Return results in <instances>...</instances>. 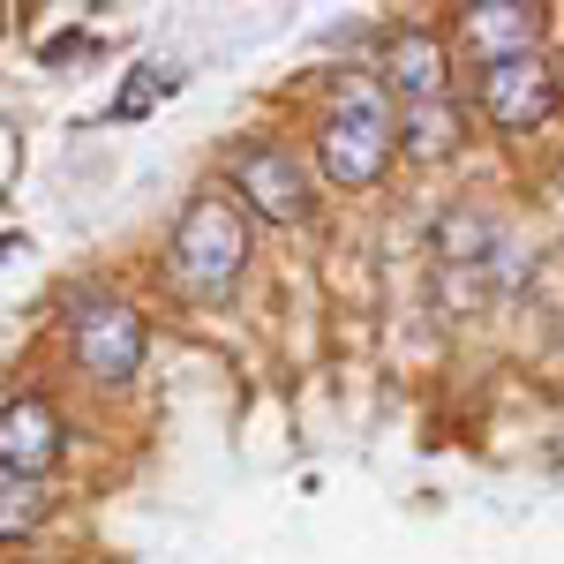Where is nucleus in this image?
Returning <instances> with one entry per match:
<instances>
[{"label":"nucleus","instance_id":"obj_1","mask_svg":"<svg viewBox=\"0 0 564 564\" xmlns=\"http://www.w3.org/2000/svg\"><path fill=\"white\" fill-rule=\"evenodd\" d=\"M391 159H399V106H391V90L339 76L332 113L316 121V174L332 188H369V181H384Z\"/></svg>","mask_w":564,"mask_h":564},{"label":"nucleus","instance_id":"obj_2","mask_svg":"<svg viewBox=\"0 0 564 564\" xmlns=\"http://www.w3.org/2000/svg\"><path fill=\"white\" fill-rule=\"evenodd\" d=\"M166 263H174V286H181V294L218 302V294L249 271V212H241L226 188L188 196L181 218H174V241H166Z\"/></svg>","mask_w":564,"mask_h":564},{"label":"nucleus","instance_id":"obj_3","mask_svg":"<svg viewBox=\"0 0 564 564\" xmlns=\"http://www.w3.org/2000/svg\"><path fill=\"white\" fill-rule=\"evenodd\" d=\"M226 188H234V204L249 218H263V226H302L308 204H316L302 151H294L286 135H241V143L226 151Z\"/></svg>","mask_w":564,"mask_h":564},{"label":"nucleus","instance_id":"obj_4","mask_svg":"<svg viewBox=\"0 0 564 564\" xmlns=\"http://www.w3.org/2000/svg\"><path fill=\"white\" fill-rule=\"evenodd\" d=\"M143 347H151V332L129 302H113V294L68 302V354H76V369L90 384H129L143 369Z\"/></svg>","mask_w":564,"mask_h":564},{"label":"nucleus","instance_id":"obj_5","mask_svg":"<svg viewBox=\"0 0 564 564\" xmlns=\"http://www.w3.org/2000/svg\"><path fill=\"white\" fill-rule=\"evenodd\" d=\"M475 98H481V113H489V129L527 135V129H542V121L557 113V68H550L542 53L489 61V68L475 76Z\"/></svg>","mask_w":564,"mask_h":564},{"label":"nucleus","instance_id":"obj_6","mask_svg":"<svg viewBox=\"0 0 564 564\" xmlns=\"http://www.w3.org/2000/svg\"><path fill=\"white\" fill-rule=\"evenodd\" d=\"M61 414L45 406L39 391H15L0 399V475H23V481H45L61 467Z\"/></svg>","mask_w":564,"mask_h":564},{"label":"nucleus","instance_id":"obj_7","mask_svg":"<svg viewBox=\"0 0 564 564\" xmlns=\"http://www.w3.org/2000/svg\"><path fill=\"white\" fill-rule=\"evenodd\" d=\"M384 90L399 106H436V98H452V53L436 31H399L384 53Z\"/></svg>","mask_w":564,"mask_h":564},{"label":"nucleus","instance_id":"obj_8","mask_svg":"<svg viewBox=\"0 0 564 564\" xmlns=\"http://www.w3.org/2000/svg\"><path fill=\"white\" fill-rule=\"evenodd\" d=\"M534 31H542V8H534V0H475V8L459 15V39H467V53H475L481 68L534 53Z\"/></svg>","mask_w":564,"mask_h":564},{"label":"nucleus","instance_id":"obj_9","mask_svg":"<svg viewBox=\"0 0 564 564\" xmlns=\"http://www.w3.org/2000/svg\"><path fill=\"white\" fill-rule=\"evenodd\" d=\"M459 135H467V113H459L452 98H436V106H399V151H406V159H422V166L452 159V151H459Z\"/></svg>","mask_w":564,"mask_h":564},{"label":"nucleus","instance_id":"obj_10","mask_svg":"<svg viewBox=\"0 0 564 564\" xmlns=\"http://www.w3.org/2000/svg\"><path fill=\"white\" fill-rule=\"evenodd\" d=\"M45 512H53L45 481L0 475V542H23V534H39V527H45Z\"/></svg>","mask_w":564,"mask_h":564},{"label":"nucleus","instance_id":"obj_11","mask_svg":"<svg viewBox=\"0 0 564 564\" xmlns=\"http://www.w3.org/2000/svg\"><path fill=\"white\" fill-rule=\"evenodd\" d=\"M159 90H166V98L181 90V76H174V68H135V84L121 90V98H113V113H121V121H135V113H143V106L159 98Z\"/></svg>","mask_w":564,"mask_h":564}]
</instances>
